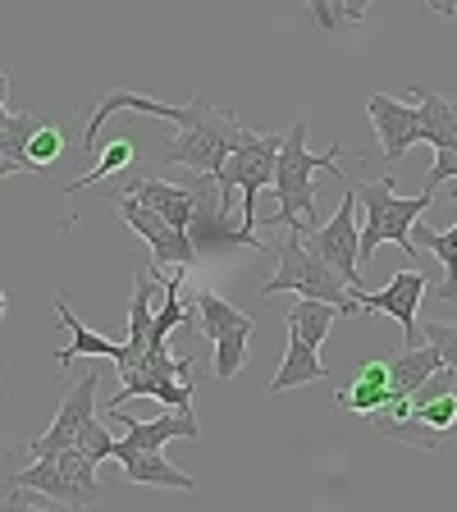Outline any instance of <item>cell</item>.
I'll list each match as a JSON object with an SVG mask.
<instances>
[{"mask_svg": "<svg viewBox=\"0 0 457 512\" xmlns=\"http://www.w3.org/2000/svg\"><path fill=\"white\" fill-rule=\"evenodd\" d=\"M339 156H343V142H330L325 156H311L307 147V119L284 133V147L275 156V197H279V215L275 224L293 229V234H307L320 224L316 211V197H320V174H334L339 183H348V174L339 170Z\"/></svg>", "mask_w": 457, "mask_h": 512, "instance_id": "6da1fadb", "label": "cell"}, {"mask_svg": "<svg viewBox=\"0 0 457 512\" xmlns=\"http://www.w3.org/2000/svg\"><path fill=\"white\" fill-rule=\"evenodd\" d=\"M279 147H284V133H252V128H243L234 142V151H229V160H224L220 179H215V188H220V206H215V220H229V211H234V192H243V224H238V234H229L234 243L243 247H256V252H270L261 238H256V197H261V188L266 183H275V156Z\"/></svg>", "mask_w": 457, "mask_h": 512, "instance_id": "7a4b0ae2", "label": "cell"}, {"mask_svg": "<svg viewBox=\"0 0 457 512\" xmlns=\"http://www.w3.org/2000/svg\"><path fill=\"white\" fill-rule=\"evenodd\" d=\"M275 293H302V298L334 302L339 316H357V311H362V293H357L325 256L311 252V247L302 243V234H293V229H288L284 247H279V270L261 284V298H275Z\"/></svg>", "mask_w": 457, "mask_h": 512, "instance_id": "3957f363", "label": "cell"}, {"mask_svg": "<svg viewBox=\"0 0 457 512\" xmlns=\"http://www.w3.org/2000/svg\"><path fill=\"white\" fill-rule=\"evenodd\" d=\"M357 202H362L366 220H362V261H371L384 243L403 247V256H416L412 243V224L430 211L435 192H421V197H398L394 179H371L357 188Z\"/></svg>", "mask_w": 457, "mask_h": 512, "instance_id": "277c9868", "label": "cell"}, {"mask_svg": "<svg viewBox=\"0 0 457 512\" xmlns=\"http://www.w3.org/2000/svg\"><path fill=\"white\" fill-rule=\"evenodd\" d=\"M238 133H243V124H238L229 110L220 106H206L197 110V119H188V124H179V133H174V142L165 151H160V160L165 165H188L197 179H220L224 160H229V151H234Z\"/></svg>", "mask_w": 457, "mask_h": 512, "instance_id": "5b68a950", "label": "cell"}, {"mask_svg": "<svg viewBox=\"0 0 457 512\" xmlns=\"http://www.w3.org/2000/svg\"><path fill=\"white\" fill-rule=\"evenodd\" d=\"M19 485L51 503H64V508H87V503L101 499L96 462L83 448H64V453H51V458H37L32 467H19Z\"/></svg>", "mask_w": 457, "mask_h": 512, "instance_id": "8992f818", "label": "cell"}, {"mask_svg": "<svg viewBox=\"0 0 457 512\" xmlns=\"http://www.w3.org/2000/svg\"><path fill=\"white\" fill-rule=\"evenodd\" d=\"M119 380L124 389L110 398V407H124L128 398H160L165 407H192V357H170V348H147L142 362Z\"/></svg>", "mask_w": 457, "mask_h": 512, "instance_id": "52a82bcc", "label": "cell"}, {"mask_svg": "<svg viewBox=\"0 0 457 512\" xmlns=\"http://www.w3.org/2000/svg\"><path fill=\"white\" fill-rule=\"evenodd\" d=\"M302 243H307L316 256H325V261H330V266L339 270L352 288H357V293H366V279H362V220H357V188H352V183H348V192H343L339 211H334L325 224L307 229Z\"/></svg>", "mask_w": 457, "mask_h": 512, "instance_id": "ba28073f", "label": "cell"}, {"mask_svg": "<svg viewBox=\"0 0 457 512\" xmlns=\"http://www.w3.org/2000/svg\"><path fill=\"white\" fill-rule=\"evenodd\" d=\"M115 206H119V220H124L128 229L147 243V252L156 256V266H183V270L197 266V243H192L188 229H174L165 215L151 211L147 202H138L128 188L115 192Z\"/></svg>", "mask_w": 457, "mask_h": 512, "instance_id": "9c48e42d", "label": "cell"}, {"mask_svg": "<svg viewBox=\"0 0 457 512\" xmlns=\"http://www.w3.org/2000/svg\"><path fill=\"white\" fill-rule=\"evenodd\" d=\"M407 96H412L416 110H421V142L435 147V170H430V179H426V188L435 192L439 183L457 179V101L430 92V87H412Z\"/></svg>", "mask_w": 457, "mask_h": 512, "instance_id": "30bf717a", "label": "cell"}, {"mask_svg": "<svg viewBox=\"0 0 457 512\" xmlns=\"http://www.w3.org/2000/svg\"><path fill=\"white\" fill-rule=\"evenodd\" d=\"M426 293H430L426 270H398V275L389 279L380 293H371V288H366V293H362V311H380V316H394L398 325H403V348H416V343H421L416 307H421V298H426Z\"/></svg>", "mask_w": 457, "mask_h": 512, "instance_id": "8fae6325", "label": "cell"}, {"mask_svg": "<svg viewBox=\"0 0 457 512\" xmlns=\"http://www.w3.org/2000/svg\"><path fill=\"white\" fill-rule=\"evenodd\" d=\"M96 380H101V375L87 371L83 380H78L74 389L64 394V403H60V412H55L51 430H46V435H37V439H28V453H32V458H51V453L74 448L78 430H83L87 421L96 416Z\"/></svg>", "mask_w": 457, "mask_h": 512, "instance_id": "7c38bea8", "label": "cell"}, {"mask_svg": "<svg viewBox=\"0 0 457 512\" xmlns=\"http://www.w3.org/2000/svg\"><path fill=\"white\" fill-rule=\"evenodd\" d=\"M366 115H371L375 133H380L384 160H403L407 151L421 142V110H416V101L407 106V101H398V96H389V92H375L371 101H366Z\"/></svg>", "mask_w": 457, "mask_h": 512, "instance_id": "4fadbf2b", "label": "cell"}, {"mask_svg": "<svg viewBox=\"0 0 457 512\" xmlns=\"http://www.w3.org/2000/svg\"><path fill=\"white\" fill-rule=\"evenodd\" d=\"M110 421L124 426V444H133V448H165L170 439L197 444V439H202V426H197L192 407H170V412L156 416V421H138V416H128L124 407H110Z\"/></svg>", "mask_w": 457, "mask_h": 512, "instance_id": "5bb4252c", "label": "cell"}, {"mask_svg": "<svg viewBox=\"0 0 457 512\" xmlns=\"http://www.w3.org/2000/svg\"><path fill=\"white\" fill-rule=\"evenodd\" d=\"M128 192L138 197V202H147L151 211H160L165 220L174 224V229H188L192 234V220H197V211H202V197H206V183H160V179H133L128 183Z\"/></svg>", "mask_w": 457, "mask_h": 512, "instance_id": "9a60e30c", "label": "cell"}, {"mask_svg": "<svg viewBox=\"0 0 457 512\" xmlns=\"http://www.w3.org/2000/svg\"><path fill=\"white\" fill-rule=\"evenodd\" d=\"M115 462L124 467V476L133 485H156V490H197V476L179 471L174 462H165V448H133L119 439Z\"/></svg>", "mask_w": 457, "mask_h": 512, "instance_id": "2e32d148", "label": "cell"}, {"mask_svg": "<svg viewBox=\"0 0 457 512\" xmlns=\"http://www.w3.org/2000/svg\"><path fill=\"white\" fill-rule=\"evenodd\" d=\"M389 398H394V384H389V357H384V362L380 357H371V362L357 366V375H352L339 394H334V403H339V412L371 416V412H380Z\"/></svg>", "mask_w": 457, "mask_h": 512, "instance_id": "e0dca14e", "label": "cell"}, {"mask_svg": "<svg viewBox=\"0 0 457 512\" xmlns=\"http://www.w3.org/2000/svg\"><path fill=\"white\" fill-rule=\"evenodd\" d=\"M439 366H444V352H439L430 339H421L416 348H403V352L389 357V384H394V394L412 398L416 389L439 371Z\"/></svg>", "mask_w": 457, "mask_h": 512, "instance_id": "ac0fdd59", "label": "cell"}, {"mask_svg": "<svg viewBox=\"0 0 457 512\" xmlns=\"http://www.w3.org/2000/svg\"><path fill=\"white\" fill-rule=\"evenodd\" d=\"M55 316L64 320V330L74 334V339H69V348L55 357L60 366L78 362V357H106V362H119V357H124V343H119V339H106V334H96V330H87L83 320L69 311V302H64L60 293H55Z\"/></svg>", "mask_w": 457, "mask_h": 512, "instance_id": "d6986e66", "label": "cell"}, {"mask_svg": "<svg viewBox=\"0 0 457 512\" xmlns=\"http://www.w3.org/2000/svg\"><path fill=\"white\" fill-rule=\"evenodd\" d=\"M320 380H330V366L320 362V348H311L298 334H288L284 366H279L275 380H270V394H288V389H298V384H320Z\"/></svg>", "mask_w": 457, "mask_h": 512, "instance_id": "ffe728a7", "label": "cell"}, {"mask_svg": "<svg viewBox=\"0 0 457 512\" xmlns=\"http://www.w3.org/2000/svg\"><path fill=\"white\" fill-rule=\"evenodd\" d=\"M453 206H457V192H453ZM412 234L421 238V247H426V252L435 256L439 266H444V284H439V298L457 307V220H453V229H430V224L416 220Z\"/></svg>", "mask_w": 457, "mask_h": 512, "instance_id": "44dd1931", "label": "cell"}, {"mask_svg": "<svg viewBox=\"0 0 457 512\" xmlns=\"http://www.w3.org/2000/svg\"><path fill=\"white\" fill-rule=\"evenodd\" d=\"M252 316H243L238 325H229V330L215 339V380H234L238 371H247V362H252Z\"/></svg>", "mask_w": 457, "mask_h": 512, "instance_id": "7402d4cb", "label": "cell"}, {"mask_svg": "<svg viewBox=\"0 0 457 512\" xmlns=\"http://www.w3.org/2000/svg\"><path fill=\"white\" fill-rule=\"evenodd\" d=\"M334 320H339V307H334V302L302 298L298 307L288 311V334H298V339H307L311 348H320V343L330 339Z\"/></svg>", "mask_w": 457, "mask_h": 512, "instance_id": "603a6c76", "label": "cell"}, {"mask_svg": "<svg viewBox=\"0 0 457 512\" xmlns=\"http://www.w3.org/2000/svg\"><path fill=\"white\" fill-rule=\"evenodd\" d=\"M64 156V128L51 124V119H37L28 133V147H23V160H28V174L51 170L55 160Z\"/></svg>", "mask_w": 457, "mask_h": 512, "instance_id": "cb8c5ba5", "label": "cell"}, {"mask_svg": "<svg viewBox=\"0 0 457 512\" xmlns=\"http://www.w3.org/2000/svg\"><path fill=\"white\" fill-rule=\"evenodd\" d=\"M192 307H197V330L206 334V339H220L224 330H229V325H238V320L247 316V311H238L234 302H224L220 293H211V288H202V293H197V302H192Z\"/></svg>", "mask_w": 457, "mask_h": 512, "instance_id": "d4e9b609", "label": "cell"}, {"mask_svg": "<svg viewBox=\"0 0 457 512\" xmlns=\"http://www.w3.org/2000/svg\"><path fill=\"white\" fill-rule=\"evenodd\" d=\"M302 5L316 19V28L334 32V28H348V23H362L375 0H302Z\"/></svg>", "mask_w": 457, "mask_h": 512, "instance_id": "484cf974", "label": "cell"}, {"mask_svg": "<svg viewBox=\"0 0 457 512\" xmlns=\"http://www.w3.org/2000/svg\"><path fill=\"white\" fill-rule=\"evenodd\" d=\"M124 165H133V142H128V138H115L106 151H101V160H96L92 170L78 174L74 183H64V192H83V188H92V183H101L106 174H119Z\"/></svg>", "mask_w": 457, "mask_h": 512, "instance_id": "4316f807", "label": "cell"}, {"mask_svg": "<svg viewBox=\"0 0 457 512\" xmlns=\"http://www.w3.org/2000/svg\"><path fill=\"white\" fill-rule=\"evenodd\" d=\"M32 490L19 485V458H10L5 448H0V512H28L32 508Z\"/></svg>", "mask_w": 457, "mask_h": 512, "instance_id": "83f0119b", "label": "cell"}, {"mask_svg": "<svg viewBox=\"0 0 457 512\" xmlns=\"http://www.w3.org/2000/svg\"><path fill=\"white\" fill-rule=\"evenodd\" d=\"M37 124V115H10L5 128H0V156L14 160L23 174H28V160H23V147H28V133Z\"/></svg>", "mask_w": 457, "mask_h": 512, "instance_id": "f1b7e54d", "label": "cell"}, {"mask_svg": "<svg viewBox=\"0 0 457 512\" xmlns=\"http://www.w3.org/2000/svg\"><path fill=\"white\" fill-rule=\"evenodd\" d=\"M115 444H119V439L110 435V430L101 426L96 416H92V421H87L83 430H78V439H74V448H83V453L96 462V467H101V462H106V458H115Z\"/></svg>", "mask_w": 457, "mask_h": 512, "instance_id": "f546056e", "label": "cell"}, {"mask_svg": "<svg viewBox=\"0 0 457 512\" xmlns=\"http://www.w3.org/2000/svg\"><path fill=\"white\" fill-rule=\"evenodd\" d=\"M421 339H430L439 352H444V366H453L457 371V320L448 325V320H430V325H421Z\"/></svg>", "mask_w": 457, "mask_h": 512, "instance_id": "4dcf8cb0", "label": "cell"}, {"mask_svg": "<svg viewBox=\"0 0 457 512\" xmlns=\"http://www.w3.org/2000/svg\"><path fill=\"white\" fill-rule=\"evenodd\" d=\"M10 174H23V170H19V165H14V160H5V156H0V183L10 179Z\"/></svg>", "mask_w": 457, "mask_h": 512, "instance_id": "1f68e13d", "label": "cell"}, {"mask_svg": "<svg viewBox=\"0 0 457 512\" xmlns=\"http://www.w3.org/2000/svg\"><path fill=\"white\" fill-rule=\"evenodd\" d=\"M5 96H10V74L0 69V106H5Z\"/></svg>", "mask_w": 457, "mask_h": 512, "instance_id": "d6a6232c", "label": "cell"}, {"mask_svg": "<svg viewBox=\"0 0 457 512\" xmlns=\"http://www.w3.org/2000/svg\"><path fill=\"white\" fill-rule=\"evenodd\" d=\"M5 119H10V110H5V106H0V128H5Z\"/></svg>", "mask_w": 457, "mask_h": 512, "instance_id": "836d02e7", "label": "cell"}, {"mask_svg": "<svg viewBox=\"0 0 457 512\" xmlns=\"http://www.w3.org/2000/svg\"><path fill=\"white\" fill-rule=\"evenodd\" d=\"M0 320H5V293H0Z\"/></svg>", "mask_w": 457, "mask_h": 512, "instance_id": "e575fe53", "label": "cell"}]
</instances>
